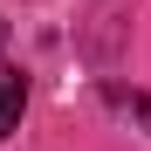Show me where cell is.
Listing matches in <instances>:
<instances>
[{
    "label": "cell",
    "mask_w": 151,
    "mask_h": 151,
    "mask_svg": "<svg viewBox=\"0 0 151 151\" xmlns=\"http://www.w3.org/2000/svg\"><path fill=\"white\" fill-rule=\"evenodd\" d=\"M0 41H7V21H0Z\"/></svg>",
    "instance_id": "7a4b0ae2"
},
{
    "label": "cell",
    "mask_w": 151,
    "mask_h": 151,
    "mask_svg": "<svg viewBox=\"0 0 151 151\" xmlns=\"http://www.w3.org/2000/svg\"><path fill=\"white\" fill-rule=\"evenodd\" d=\"M21 103H28V76L21 69H0V137L21 131Z\"/></svg>",
    "instance_id": "6da1fadb"
}]
</instances>
